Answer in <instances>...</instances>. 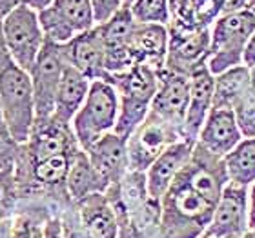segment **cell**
<instances>
[{
    "label": "cell",
    "mask_w": 255,
    "mask_h": 238,
    "mask_svg": "<svg viewBox=\"0 0 255 238\" xmlns=\"http://www.w3.org/2000/svg\"><path fill=\"white\" fill-rule=\"evenodd\" d=\"M51 2H53V0H24V4L33 7L35 11H40V9H44V7H48Z\"/></svg>",
    "instance_id": "ab89813d"
},
{
    "label": "cell",
    "mask_w": 255,
    "mask_h": 238,
    "mask_svg": "<svg viewBox=\"0 0 255 238\" xmlns=\"http://www.w3.org/2000/svg\"><path fill=\"white\" fill-rule=\"evenodd\" d=\"M133 18L138 24H160L168 26L170 22V9L168 0H135L129 5Z\"/></svg>",
    "instance_id": "4316f807"
},
{
    "label": "cell",
    "mask_w": 255,
    "mask_h": 238,
    "mask_svg": "<svg viewBox=\"0 0 255 238\" xmlns=\"http://www.w3.org/2000/svg\"><path fill=\"white\" fill-rule=\"evenodd\" d=\"M246 231H250L248 187L228 182L219 196L212 222L202 238H239Z\"/></svg>",
    "instance_id": "8fae6325"
},
{
    "label": "cell",
    "mask_w": 255,
    "mask_h": 238,
    "mask_svg": "<svg viewBox=\"0 0 255 238\" xmlns=\"http://www.w3.org/2000/svg\"><path fill=\"white\" fill-rule=\"evenodd\" d=\"M20 196L15 180V167L0 171V218L13 217L18 207Z\"/></svg>",
    "instance_id": "83f0119b"
},
{
    "label": "cell",
    "mask_w": 255,
    "mask_h": 238,
    "mask_svg": "<svg viewBox=\"0 0 255 238\" xmlns=\"http://www.w3.org/2000/svg\"><path fill=\"white\" fill-rule=\"evenodd\" d=\"M195 142L190 140H179L173 146L166 149L153 164L146 171V185L151 200L160 202L171 182L181 173V169L188 164L191 153H193Z\"/></svg>",
    "instance_id": "2e32d148"
},
{
    "label": "cell",
    "mask_w": 255,
    "mask_h": 238,
    "mask_svg": "<svg viewBox=\"0 0 255 238\" xmlns=\"http://www.w3.org/2000/svg\"><path fill=\"white\" fill-rule=\"evenodd\" d=\"M248 9L255 13V0H248Z\"/></svg>",
    "instance_id": "7bdbcfd3"
},
{
    "label": "cell",
    "mask_w": 255,
    "mask_h": 238,
    "mask_svg": "<svg viewBox=\"0 0 255 238\" xmlns=\"http://www.w3.org/2000/svg\"><path fill=\"white\" fill-rule=\"evenodd\" d=\"M250 87H252V91L255 93V66H254V68H250Z\"/></svg>",
    "instance_id": "60d3db41"
},
{
    "label": "cell",
    "mask_w": 255,
    "mask_h": 238,
    "mask_svg": "<svg viewBox=\"0 0 255 238\" xmlns=\"http://www.w3.org/2000/svg\"><path fill=\"white\" fill-rule=\"evenodd\" d=\"M255 31V13L245 9L234 15H223L210 27V57L206 68L213 77L232 68L243 66L246 42Z\"/></svg>",
    "instance_id": "277c9868"
},
{
    "label": "cell",
    "mask_w": 255,
    "mask_h": 238,
    "mask_svg": "<svg viewBox=\"0 0 255 238\" xmlns=\"http://www.w3.org/2000/svg\"><path fill=\"white\" fill-rule=\"evenodd\" d=\"M2 27L9 59L29 73L46 44L38 11L27 4H20L2 20Z\"/></svg>",
    "instance_id": "8992f818"
},
{
    "label": "cell",
    "mask_w": 255,
    "mask_h": 238,
    "mask_svg": "<svg viewBox=\"0 0 255 238\" xmlns=\"http://www.w3.org/2000/svg\"><path fill=\"white\" fill-rule=\"evenodd\" d=\"M66 187H68V195L73 204L84 200L95 193H106V184L102 182L99 173L93 169L84 149H80L71 160Z\"/></svg>",
    "instance_id": "7402d4cb"
},
{
    "label": "cell",
    "mask_w": 255,
    "mask_h": 238,
    "mask_svg": "<svg viewBox=\"0 0 255 238\" xmlns=\"http://www.w3.org/2000/svg\"><path fill=\"white\" fill-rule=\"evenodd\" d=\"M213 2H215V4H217L221 9H223V5H224V2H226V0H213Z\"/></svg>",
    "instance_id": "ee69618b"
},
{
    "label": "cell",
    "mask_w": 255,
    "mask_h": 238,
    "mask_svg": "<svg viewBox=\"0 0 255 238\" xmlns=\"http://www.w3.org/2000/svg\"><path fill=\"white\" fill-rule=\"evenodd\" d=\"M248 213H250V229L255 231V182L248 187Z\"/></svg>",
    "instance_id": "74e56055"
},
{
    "label": "cell",
    "mask_w": 255,
    "mask_h": 238,
    "mask_svg": "<svg viewBox=\"0 0 255 238\" xmlns=\"http://www.w3.org/2000/svg\"><path fill=\"white\" fill-rule=\"evenodd\" d=\"M20 151L29 162H40L59 155H73L80 151V146L69 124H62L57 118L49 117L35 120L31 135L27 142L20 146Z\"/></svg>",
    "instance_id": "7c38bea8"
},
{
    "label": "cell",
    "mask_w": 255,
    "mask_h": 238,
    "mask_svg": "<svg viewBox=\"0 0 255 238\" xmlns=\"http://www.w3.org/2000/svg\"><path fill=\"white\" fill-rule=\"evenodd\" d=\"M62 228H64V238H91L90 235L86 233L82 226L79 222V217H77V209L73 206L66 207L62 213Z\"/></svg>",
    "instance_id": "1f68e13d"
},
{
    "label": "cell",
    "mask_w": 255,
    "mask_h": 238,
    "mask_svg": "<svg viewBox=\"0 0 255 238\" xmlns=\"http://www.w3.org/2000/svg\"><path fill=\"white\" fill-rule=\"evenodd\" d=\"M170 22L181 27H202L197 22V0H168Z\"/></svg>",
    "instance_id": "f546056e"
},
{
    "label": "cell",
    "mask_w": 255,
    "mask_h": 238,
    "mask_svg": "<svg viewBox=\"0 0 255 238\" xmlns=\"http://www.w3.org/2000/svg\"><path fill=\"white\" fill-rule=\"evenodd\" d=\"M128 49L135 64H144L155 71H162L168 55V26L137 22Z\"/></svg>",
    "instance_id": "d6986e66"
},
{
    "label": "cell",
    "mask_w": 255,
    "mask_h": 238,
    "mask_svg": "<svg viewBox=\"0 0 255 238\" xmlns=\"http://www.w3.org/2000/svg\"><path fill=\"white\" fill-rule=\"evenodd\" d=\"M119 118V95L113 84L93 80L84 104L71 120V129L80 149H88L108 133H113Z\"/></svg>",
    "instance_id": "5b68a950"
},
{
    "label": "cell",
    "mask_w": 255,
    "mask_h": 238,
    "mask_svg": "<svg viewBox=\"0 0 255 238\" xmlns=\"http://www.w3.org/2000/svg\"><path fill=\"white\" fill-rule=\"evenodd\" d=\"M110 84H113L119 95V118L113 133L128 140L148 117L159 87V71L144 64H135L124 73L112 77Z\"/></svg>",
    "instance_id": "7a4b0ae2"
},
{
    "label": "cell",
    "mask_w": 255,
    "mask_h": 238,
    "mask_svg": "<svg viewBox=\"0 0 255 238\" xmlns=\"http://www.w3.org/2000/svg\"><path fill=\"white\" fill-rule=\"evenodd\" d=\"M18 153H20V144L11 137L4 124H0V171L15 167Z\"/></svg>",
    "instance_id": "4dcf8cb0"
},
{
    "label": "cell",
    "mask_w": 255,
    "mask_h": 238,
    "mask_svg": "<svg viewBox=\"0 0 255 238\" xmlns=\"http://www.w3.org/2000/svg\"><path fill=\"white\" fill-rule=\"evenodd\" d=\"M38 22L46 40L59 46L95 27L90 0H53L38 11Z\"/></svg>",
    "instance_id": "ba28073f"
},
{
    "label": "cell",
    "mask_w": 255,
    "mask_h": 238,
    "mask_svg": "<svg viewBox=\"0 0 255 238\" xmlns=\"http://www.w3.org/2000/svg\"><path fill=\"white\" fill-rule=\"evenodd\" d=\"M239 238H255V231L254 229H250V231H246L243 237H239Z\"/></svg>",
    "instance_id": "b9f144b4"
},
{
    "label": "cell",
    "mask_w": 255,
    "mask_h": 238,
    "mask_svg": "<svg viewBox=\"0 0 255 238\" xmlns=\"http://www.w3.org/2000/svg\"><path fill=\"white\" fill-rule=\"evenodd\" d=\"M188 100H190V77L171 73L166 69L159 71V87L149 111L179 127L184 135Z\"/></svg>",
    "instance_id": "4fadbf2b"
},
{
    "label": "cell",
    "mask_w": 255,
    "mask_h": 238,
    "mask_svg": "<svg viewBox=\"0 0 255 238\" xmlns=\"http://www.w3.org/2000/svg\"><path fill=\"white\" fill-rule=\"evenodd\" d=\"M123 2H124V5H131L135 0H123Z\"/></svg>",
    "instance_id": "f6af8a7d"
},
{
    "label": "cell",
    "mask_w": 255,
    "mask_h": 238,
    "mask_svg": "<svg viewBox=\"0 0 255 238\" xmlns=\"http://www.w3.org/2000/svg\"><path fill=\"white\" fill-rule=\"evenodd\" d=\"M210 57V27H181L168 24V55L164 69L191 77Z\"/></svg>",
    "instance_id": "30bf717a"
},
{
    "label": "cell",
    "mask_w": 255,
    "mask_h": 238,
    "mask_svg": "<svg viewBox=\"0 0 255 238\" xmlns=\"http://www.w3.org/2000/svg\"><path fill=\"white\" fill-rule=\"evenodd\" d=\"M213 84L215 77L202 66L190 77V100L184 118V140L197 142L204 122L213 107Z\"/></svg>",
    "instance_id": "e0dca14e"
},
{
    "label": "cell",
    "mask_w": 255,
    "mask_h": 238,
    "mask_svg": "<svg viewBox=\"0 0 255 238\" xmlns=\"http://www.w3.org/2000/svg\"><path fill=\"white\" fill-rule=\"evenodd\" d=\"M53 213H60V209L46 202L20 200L13 215L11 238H44L46 222Z\"/></svg>",
    "instance_id": "603a6c76"
},
{
    "label": "cell",
    "mask_w": 255,
    "mask_h": 238,
    "mask_svg": "<svg viewBox=\"0 0 255 238\" xmlns=\"http://www.w3.org/2000/svg\"><path fill=\"white\" fill-rule=\"evenodd\" d=\"M86 153H88L93 169L99 173L106 187L119 184L129 171L128 140L119 137L117 133H108L102 138H99Z\"/></svg>",
    "instance_id": "9a60e30c"
},
{
    "label": "cell",
    "mask_w": 255,
    "mask_h": 238,
    "mask_svg": "<svg viewBox=\"0 0 255 238\" xmlns=\"http://www.w3.org/2000/svg\"><path fill=\"white\" fill-rule=\"evenodd\" d=\"M250 91V69L237 66L215 77L213 84V109H232Z\"/></svg>",
    "instance_id": "cb8c5ba5"
},
{
    "label": "cell",
    "mask_w": 255,
    "mask_h": 238,
    "mask_svg": "<svg viewBox=\"0 0 255 238\" xmlns=\"http://www.w3.org/2000/svg\"><path fill=\"white\" fill-rule=\"evenodd\" d=\"M0 124H2V113H0Z\"/></svg>",
    "instance_id": "bcb514c9"
},
{
    "label": "cell",
    "mask_w": 255,
    "mask_h": 238,
    "mask_svg": "<svg viewBox=\"0 0 255 238\" xmlns=\"http://www.w3.org/2000/svg\"><path fill=\"white\" fill-rule=\"evenodd\" d=\"M20 4H24V0H0V22Z\"/></svg>",
    "instance_id": "8d00e7d4"
},
{
    "label": "cell",
    "mask_w": 255,
    "mask_h": 238,
    "mask_svg": "<svg viewBox=\"0 0 255 238\" xmlns=\"http://www.w3.org/2000/svg\"><path fill=\"white\" fill-rule=\"evenodd\" d=\"M217 202L219 196L179 173L160 200L159 238H202Z\"/></svg>",
    "instance_id": "6da1fadb"
},
{
    "label": "cell",
    "mask_w": 255,
    "mask_h": 238,
    "mask_svg": "<svg viewBox=\"0 0 255 238\" xmlns=\"http://www.w3.org/2000/svg\"><path fill=\"white\" fill-rule=\"evenodd\" d=\"M241 140H243V135L235 122L234 111L232 109H213V107L197 137V144L201 148L217 155L221 159H224Z\"/></svg>",
    "instance_id": "ac0fdd59"
},
{
    "label": "cell",
    "mask_w": 255,
    "mask_h": 238,
    "mask_svg": "<svg viewBox=\"0 0 255 238\" xmlns=\"http://www.w3.org/2000/svg\"><path fill=\"white\" fill-rule=\"evenodd\" d=\"M64 51L69 66H73L88 80L110 82L106 71V48L97 26L90 31L77 35L71 42L64 44Z\"/></svg>",
    "instance_id": "5bb4252c"
},
{
    "label": "cell",
    "mask_w": 255,
    "mask_h": 238,
    "mask_svg": "<svg viewBox=\"0 0 255 238\" xmlns=\"http://www.w3.org/2000/svg\"><path fill=\"white\" fill-rule=\"evenodd\" d=\"M0 113L11 137L20 146L26 144L37 120L35 95L29 73L13 60L0 68Z\"/></svg>",
    "instance_id": "3957f363"
},
{
    "label": "cell",
    "mask_w": 255,
    "mask_h": 238,
    "mask_svg": "<svg viewBox=\"0 0 255 238\" xmlns=\"http://www.w3.org/2000/svg\"><path fill=\"white\" fill-rule=\"evenodd\" d=\"M243 66H246L248 69L255 66V31L246 42L245 53H243Z\"/></svg>",
    "instance_id": "d590c367"
},
{
    "label": "cell",
    "mask_w": 255,
    "mask_h": 238,
    "mask_svg": "<svg viewBox=\"0 0 255 238\" xmlns=\"http://www.w3.org/2000/svg\"><path fill=\"white\" fill-rule=\"evenodd\" d=\"M234 115L243 138H255V93L252 87L237 102V106L234 107Z\"/></svg>",
    "instance_id": "f1b7e54d"
},
{
    "label": "cell",
    "mask_w": 255,
    "mask_h": 238,
    "mask_svg": "<svg viewBox=\"0 0 255 238\" xmlns=\"http://www.w3.org/2000/svg\"><path fill=\"white\" fill-rule=\"evenodd\" d=\"M223 160L228 182L245 187L255 182V138H243Z\"/></svg>",
    "instance_id": "d4e9b609"
},
{
    "label": "cell",
    "mask_w": 255,
    "mask_h": 238,
    "mask_svg": "<svg viewBox=\"0 0 255 238\" xmlns=\"http://www.w3.org/2000/svg\"><path fill=\"white\" fill-rule=\"evenodd\" d=\"M91 9H93V18H95V26L104 24L117 13L124 5L123 0H90Z\"/></svg>",
    "instance_id": "d6a6232c"
},
{
    "label": "cell",
    "mask_w": 255,
    "mask_h": 238,
    "mask_svg": "<svg viewBox=\"0 0 255 238\" xmlns=\"http://www.w3.org/2000/svg\"><path fill=\"white\" fill-rule=\"evenodd\" d=\"M60 213H53V215L48 218L46 229H44V238H64L62 217H60Z\"/></svg>",
    "instance_id": "836d02e7"
},
{
    "label": "cell",
    "mask_w": 255,
    "mask_h": 238,
    "mask_svg": "<svg viewBox=\"0 0 255 238\" xmlns=\"http://www.w3.org/2000/svg\"><path fill=\"white\" fill-rule=\"evenodd\" d=\"M248 9V0H226L221 9V16L223 15H234V13H241V11Z\"/></svg>",
    "instance_id": "e575fe53"
},
{
    "label": "cell",
    "mask_w": 255,
    "mask_h": 238,
    "mask_svg": "<svg viewBox=\"0 0 255 238\" xmlns=\"http://www.w3.org/2000/svg\"><path fill=\"white\" fill-rule=\"evenodd\" d=\"M66 66H68V59H66L64 46L46 40L37 62L33 64L31 71H29L33 95H35L37 120L53 117L55 98L59 93V85Z\"/></svg>",
    "instance_id": "9c48e42d"
},
{
    "label": "cell",
    "mask_w": 255,
    "mask_h": 238,
    "mask_svg": "<svg viewBox=\"0 0 255 238\" xmlns=\"http://www.w3.org/2000/svg\"><path fill=\"white\" fill-rule=\"evenodd\" d=\"M179 140H184V135L179 127L149 111L142 124H138L137 129L128 138L129 171L146 173L149 165Z\"/></svg>",
    "instance_id": "52a82bcc"
},
{
    "label": "cell",
    "mask_w": 255,
    "mask_h": 238,
    "mask_svg": "<svg viewBox=\"0 0 255 238\" xmlns=\"http://www.w3.org/2000/svg\"><path fill=\"white\" fill-rule=\"evenodd\" d=\"M77 217L91 238H119V218L106 193H95L75 204Z\"/></svg>",
    "instance_id": "ffe728a7"
},
{
    "label": "cell",
    "mask_w": 255,
    "mask_h": 238,
    "mask_svg": "<svg viewBox=\"0 0 255 238\" xmlns=\"http://www.w3.org/2000/svg\"><path fill=\"white\" fill-rule=\"evenodd\" d=\"M137 26V22L133 18L129 5H123L115 15L104 24H99V35H101L104 48L113 49V48H126L129 38L133 35V29Z\"/></svg>",
    "instance_id": "484cf974"
},
{
    "label": "cell",
    "mask_w": 255,
    "mask_h": 238,
    "mask_svg": "<svg viewBox=\"0 0 255 238\" xmlns=\"http://www.w3.org/2000/svg\"><path fill=\"white\" fill-rule=\"evenodd\" d=\"M91 80H88L82 73H79L73 66H66L59 85V93L55 98V111L53 118H57L62 124H69L79 113V109L84 104L88 91H90Z\"/></svg>",
    "instance_id": "44dd1931"
},
{
    "label": "cell",
    "mask_w": 255,
    "mask_h": 238,
    "mask_svg": "<svg viewBox=\"0 0 255 238\" xmlns=\"http://www.w3.org/2000/svg\"><path fill=\"white\" fill-rule=\"evenodd\" d=\"M9 53H7V48H5V38H4V27H2V22H0V68L4 66L5 62H9Z\"/></svg>",
    "instance_id": "f35d334b"
}]
</instances>
